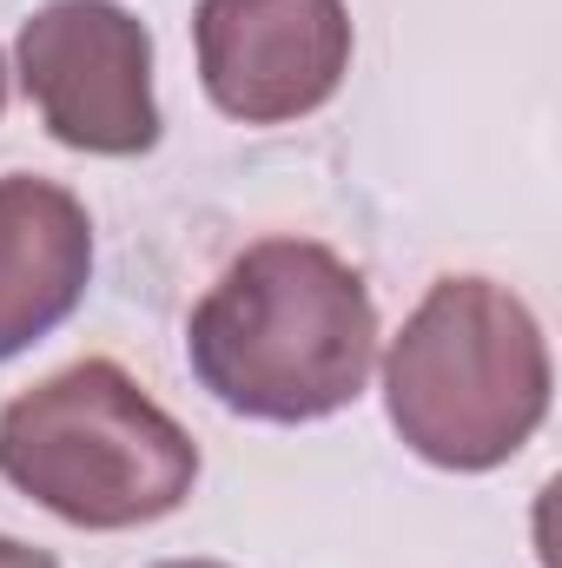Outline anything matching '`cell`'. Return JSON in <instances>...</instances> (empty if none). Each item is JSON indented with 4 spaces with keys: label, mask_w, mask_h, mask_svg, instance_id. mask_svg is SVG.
<instances>
[{
    "label": "cell",
    "mask_w": 562,
    "mask_h": 568,
    "mask_svg": "<svg viewBox=\"0 0 562 568\" xmlns=\"http://www.w3.org/2000/svg\"><path fill=\"white\" fill-rule=\"evenodd\" d=\"M185 351L225 410L318 424L358 404L378 364V304L338 252L311 239H265L205 291L185 324Z\"/></svg>",
    "instance_id": "obj_1"
},
{
    "label": "cell",
    "mask_w": 562,
    "mask_h": 568,
    "mask_svg": "<svg viewBox=\"0 0 562 568\" xmlns=\"http://www.w3.org/2000/svg\"><path fill=\"white\" fill-rule=\"evenodd\" d=\"M384 404L436 469L510 463L550 410V351L530 304L490 278L430 284L384 357Z\"/></svg>",
    "instance_id": "obj_2"
},
{
    "label": "cell",
    "mask_w": 562,
    "mask_h": 568,
    "mask_svg": "<svg viewBox=\"0 0 562 568\" xmlns=\"http://www.w3.org/2000/svg\"><path fill=\"white\" fill-rule=\"evenodd\" d=\"M0 476L60 523L140 529L192 496L199 449L120 364L87 357L0 410Z\"/></svg>",
    "instance_id": "obj_3"
},
{
    "label": "cell",
    "mask_w": 562,
    "mask_h": 568,
    "mask_svg": "<svg viewBox=\"0 0 562 568\" xmlns=\"http://www.w3.org/2000/svg\"><path fill=\"white\" fill-rule=\"evenodd\" d=\"M20 80L60 145L127 159L159 140L152 40L120 0H47L20 27Z\"/></svg>",
    "instance_id": "obj_4"
},
{
    "label": "cell",
    "mask_w": 562,
    "mask_h": 568,
    "mask_svg": "<svg viewBox=\"0 0 562 568\" xmlns=\"http://www.w3.org/2000/svg\"><path fill=\"white\" fill-rule=\"evenodd\" d=\"M192 33L212 106L245 126L318 113L351 67L344 0H199Z\"/></svg>",
    "instance_id": "obj_5"
},
{
    "label": "cell",
    "mask_w": 562,
    "mask_h": 568,
    "mask_svg": "<svg viewBox=\"0 0 562 568\" xmlns=\"http://www.w3.org/2000/svg\"><path fill=\"white\" fill-rule=\"evenodd\" d=\"M93 272L87 205L53 179H0V364L73 317Z\"/></svg>",
    "instance_id": "obj_6"
},
{
    "label": "cell",
    "mask_w": 562,
    "mask_h": 568,
    "mask_svg": "<svg viewBox=\"0 0 562 568\" xmlns=\"http://www.w3.org/2000/svg\"><path fill=\"white\" fill-rule=\"evenodd\" d=\"M0 568H60V562L40 556V549H27V542H13V536H0Z\"/></svg>",
    "instance_id": "obj_7"
},
{
    "label": "cell",
    "mask_w": 562,
    "mask_h": 568,
    "mask_svg": "<svg viewBox=\"0 0 562 568\" xmlns=\"http://www.w3.org/2000/svg\"><path fill=\"white\" fill-rule=\"evenodd\" d=\"M165 568H225V562H165Z\"/></svg>",
    "instance_id": "obj_8"
},
{
    "label": "cell",
    "mask_w": 562,
    "mask_h": 568,
    "mask_svg": "<svg viewBox=\"0 0 562 568\" xmlns=\"http://www.w3.org/2000/svg\"><path fill=\"white\" fill-rule=\"evenodd\" d=\"M0 106H7V60H0Z\"/></svg>",
    "instance_id": "obj_9"
}]
</instances>
